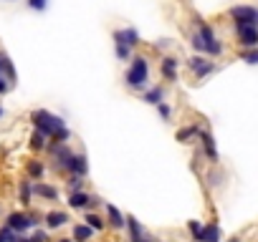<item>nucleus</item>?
<instances>
[{
  "instance_id": "bb28decb",
  "label": "nucleus",
  "mask_w": 258,
  "mask_h": 242,
  "mask_svg": "<svg viewBox=\"0 0 258 242\" xmlns=\"http://www.w3.org/2000/svg\"><path fill=\"white\" fill-rule=\"evenodd\" d=\"M26 6H28V11H33V13H43V11L48 8V0H26Z\"/></svg>"
},
{
  "instance_id": "58836bf2",
  "label": "nucleus",
  "mask_w": 258,
  "mask_h": 242,
  "mask_svg": "<svg viewBox=\"0 0 258 242\" xmlns=\"http://www.w3.org/2000/svg\"><path fill=\"white\" fill-rule=\"evenodd\" d=\"M8 3H13V0H8Z\"/></svg>"
},
{
  "instance_id": "6e6552de",
  "label": "nucleus",
  "mask_w": 258,
  "mask_h": 242,
  "mask_svg": "<svg viewBox=\"0 0 258 242\" xmlns=\"http://www.w3.org/2000/svg\"><path fill=\"white\" fill-rule=\"evenodd\" d=\"M187 68L192 71V76L198 78V81H203V78H208L210 73H215V63L213 61H208L205 56H192L190 61H187Z\"/></svg>"
},
{
  "instance_id": "473e14b6",
  "label": "nucleus",
  "mask_w": 258,
  "mask_h": 242,
  "mask_svg": "<svg viewBox=\"0 0 258 242\" xmlns=\"http://www.w3.org/2000/svg\"><path fill=\"white\" fill-rule=\"evenodd\" d=\"M36 239H41V242H51L48 239V232H43V229H36V234H33Z\"/></svg>"
},
{
  "instance_id": "5701e85b",
  "label": "nucleus",
  "mask_w": 258,
  "mask_h": 242,
  "mask_svg": "<svg viewBox=\"0 0 258 242\" xmlns=\"http://www.w3.org/2000/svg\"><path fill=\"white\" fill-rule=\"evenodd\" d=\"M119 36H121V41H124L129 48H137V46H140V33H137V28H121Z\"/></svg>"
},
{
  "instance_id": "1a4fd4ad",
  "label": "nucleus",
  "mask_w": 258,
  "mask_h": 242,
  "mask_svg": "<svg viewBox=\"0 0 258 242\" xmlns=\"http://www.w3.org/2000/svg\"><path fill=\"white\" fill-rule=\"evenodd\" d=\"M104 209H106V227H114V229L126 227V214H121L119 207H114L111 202H104Z\"/></svg>"
},
{
  "instance_id": "7c9ffc66",
  "label": "nucleus",
  "mask_w": 258,
  "mask_h": 242,
  "mask_svg": "<svg viewBox=\"0 0 258 242\" xmlns=\"http://www.w3.org/2000/svg\"><path fill=\"white\" fill-rule=\"evenodd\" d=\"M157 113H160V118H162V121H170V116H172V108H170V103H167V101H162V103L157 106Z\"/></svg>"
},
{
  "instance_id": "2f4dec72",
  "label": "nucleus",
  "mask_w": 258,
  "mask_h": 242,
  "mask_svg": "<svg viewBox=\"0 0 258 242\" xmlns=\"http://www.w3.org/2000/svg\"><path fill=\"white\" fill-rule=\"evenodd\" d=\"M11 88H13V81H8L6 76H0V96H6Z\"/></svg>"
},
{
  "instance_id": "7ed1b4c3",
  "label": "nucleus",
  "mask_w": 258,
  "mask_h": 242,
  "mask_svg": "<svg viewBox=\"0 0 258 242\" xmlns=\"http://www.w3.org/2000/svg\"><path fill=\"white\" fill-rule=\"evenodd\" d=\"M195 26H198V38H200V43H203V56H220L223 53V43H220V38L215 36V31H213V26L210 23H205L203 18H195Z\"/></svg>"
},
{
  "instance_id": "6ab92c4d",
  "label": "nucleus",
  "mask_w": 258,
  "mask_h": 242,
  "mask_svg": "<svg viewBox=\"0 0 258 242\" xmlns=\"http://www.w3.org/2000/svg\"><path fill=\"white\" fill-rule=\"evenodd\" d=\"M220 224L218 222H208L203 224V234H200V242H220Z\"/></svg>"
},
{
  "instance_id": "c9c22d12",
  "label": "nucleus",
  "mask_w": 258,
  "mask_h": 242,
  "mask_svg": "<svg viewBox=\"0 0 258 242\" xmlns=\"http://www.w3.org/2000/svg\"><path fill=\"white\" fill-rule=\"evenodd\" d=\"M3 116H6V108H3V106H0V118H3Z\"/></svg>"
},
{
  "instance_id": "f03ea898",
  "label": "nucleus",
  "mask_w": 258,
  "mask_h": 242,
  "mask_svg": "<svg viewBox=\"0 0 258 242\" xmlns=\"http://www.w3.org/2000/svg\"><path fill=\"white\" fill-rule=\"evenodd\" d=\"M124 86L129 91H140L145 93L150 86V61L145 56H132V63H129L126 73H124Z\"/></svg>"
},
{
  "instance_id": "a878e982",
  "label": "nucleus",
  "mask_w": 258,
  "mask_h": 242,
  "mask_svg": "<svg viewBox=\"0 0 258 242\" xmlns=\"http://www.w3.org/2000/svg\"><path fill=\"white\" fill-rule=\"evenodd\" d=\"M187 229H190L192 239H195V242H200V234H203V222H200V219H190V222H187Z\"/></svg>"
},
{
  "instance_id": "cd10ccee",
  "label": "nucleus",
  "mask_w": 258,
  "mask_h": 242,
  "mask_svg": "<svg viewBox=\"0 0 258 242\" xmlns=\"http://www.w3.org/2000/svg\"><path fill=\"white\" fill-rule=\"evenodd\" d=\"M16 239H18V234H16L8 224L0 227V242H16Z\"/></svg>"
},
{
  "instance_id": "b1692460",
  "label": "nucleus",
  "mask_w": 258,
  "mask_h": 242,
  "mask_svg": "<svg viewBox=\"0 0 258 242\" xmlns=\"http://www.w3.org/2000/svg\"><path fill=\"white\" fill-rule=\"evenodd\" d=\"M195 137H200V127H198V124H190V127H185V129L177 132V142H182V144H187V142L195 139Z\"/></svg>"
},
{
  "instance_id": "0eeeda50",
  "label": "nucleus",
  "mask_w": 258,
  "mask_h": 242,
  "mask_svg": "<svg viewBox=\"0 0 258 242\" xmlns=\"http://www.w3.org/2000/svg\"><path fill=\"white\" fill-rule=\"evenodd\" d=\"M228 16L233 18V23L258 26V8H255V6H233V8L228 11Z\"/></svg>"
},
{
  "instance_id": "4be33fe9",
  "label": "nucleus",
  "mask_w": 258,
  "mask_h": 242,
  "mask_svg": "<svg viewBox=\"0 0 258 242\" xmlns=\"http://www.w3.org/2000/svg\"><path fill=\"white\" fill-rule=\"evenodd\" d=\"M18 197H21V204L23 207H31V197H33V182L26 177L21 184H18Z\"/></svg>"
},
{
  "instance_id": "c756f323",
  "label": "nucleus",
  "mask_w": 258,
  "mask_h": 242,
  "mask_svg": "<svg viewBox=\"0 0 258 242\" xmlns=\"http://www.w3.org/2000/svg\"><path fill=\"white\" fill-rule=\"evenodd\" d=\"M66 187H69V192H84V179L81 177H71L66 182Z\"/></svg>"
},
{
  "instance_id": "ddd939ff",
  "label": "nucleus",
  "mask_w": 258,
  "mask_h": 242,
  "mask_svg": "<svg viewBox=\"0 0 258 242\" xmlns=\"http://www.w3.org/2000/svg\"><path fill=\"white\" fill-rule=\"evenodd\" d=\"M126 229H129V242H150V239L145 237L142 222H137V217L126 214Z\"/></svg>"
},
{
  "instance_id": "412c9836",
  "label": "nucleus",
  "mask_w": 258,
  "mask_h": 242,
  "mask_svg": "<svg viewBox=\"0 0 258 242\" xmlns=\"http://www.w3.org/2000/svg\"><path fill=\"white\" fill-rule=\"evenodd\" d=\"M84 222L94 229V232H104L106 229V217L96 214V212H84Z\"/></svg>"
},
{
  "instance_id": "2eb2a0df",
  "label": "nucleus",
  "mask_w": 258,
  "mask_h": 242,
  "mask_svg": "<svg viewBox=\"0 0 258 242\" xmlns=\"http://www.w3.org/2000/svg\"><path fill=\"white\" fill-rule=\"evenodd\" d=\"M111 38H114V53H116V58H119V61H132V51H135V48H129V46L121 41L119 28L111 33Z\"/></svg>"
},
{
  "instance_id": "423d86ee",
  "label": "nucleus",
  "mask_w": 258,
  "mask_h": 242,
  "mask_svg": "<svg viewBox=\"0 0 258 242\" xmlns=\"http://www.w3.org/2000/svg\"><path fill=\"white\" fill-rule=\"evenodd\" d=\"M48 149H51V157H53V167L58 172H69V164H71V159H74L76 152L69 144H51Z\"/></svg>"
},
{
  "instance_id": "c85d7f7f",
  "label": "nucleus",
  "mask_w": 258,
  "mask_h": 242,
  "mask_svg": "<svg viewBox=\"0 0 258 242\" xmlns=\"http://www.w3.org/2000/svg\"><path fill=\"white\" fill-rule=\"evenodd\" d=\"M240 58L250 66H258V48H250V51H240Z\"/></svg>"
},
{
  "instance_id": "72a5a7b5",
  "label": "nucleus",
  "mask_w": 258,
  "mask_h": 242,
  "mask_svg": "<svg viewBox=\"0 0 258 242\" xmlns=\"http://www.w3.org/2000/svg\"><path fill=\"white\" fill-rule=\"evenodd\" d=\"M16 242H41V239H36V237H26V234H18Z\"/></svg>"
},
{
  "instance_id": "e433bc0d",
  "label": "nucleus",
  "mask_w": 258,
  "mask_h": 242,
  "mask_svg": "<svg viewBox=\"0 0 258 242\" xmlns=\"http://www.w3.org/2000/svg\"><path fill=\"white\" fill-rule=\"evenodd\" d=\"M58 242H74V239H71V237H69V239H58Z\"/></svg>"
},
{
  "instance_id": "aec40b11",
  "label": "nucleus",
  "mask_w": 258,
  "mask_h": 242,
  "mask_svg": "<svg viewBox=\"0 0 258 242\" xmlns=\"http://www.w3.org/2000/svg\"><path fill=\"white\" fill-rule=\"evenodd\" d=\"M142 101H145V103H152V106H160V103L165 101V88H162V86L147 88V91L142 93Z\"/></svg>"
},
{
  "instance_id": "f3484780",
  "label": "nucleus",
  "mask_w": 258,
  "mask_h": 242,
  "mask_svg": "<svg viewBox=\"0 0 258 242\" xmlns=\"http://www.w3.org/2000/svg\"><path fill=\"white\" fill-rule=\"evenodd\" d=\"M26 174H28V179H31V182H41V179H43V174H46V164H43V162H38V159H31V162L26 164Z\"/></svg>"
},
{
  "instance_id": "393cba45",
  "label": "nucleus",
  "mask_w": 258,
  "mask_h": 242,
  "mask_svg": "<svg viewBox=\"0 0 258 242\" xmlns=\"http://www.w3.org/2000/svg\"><path fill=\"white\" fill-rule=\"evenodd\" d=\"M46 147H48V139H46L41 132L33 129V134H31V149H33V152H43Z\"/></svg>"
},
{
  "instance_id": "f704fd0d",
  "label": "nucleus",
  "mask_w": 258,
  "mask_h": 242,
  "mask_svg": "<svg viewBox=\"0 0 258 242\" xmlns=\"http://www.w3.org/2000/svg\"><path fill=\"white\" fill-rule=\"evenodd\" d=\"M167 46H170V41H157V43H155V48H160V51L167 48Z\"/></svg>"
},
{
  "instance_id": "39448f33",
  "label": "nucleus",
  "mask_w": 258,
  "mask_h": 242,
  "mask_svg": "<svg viewBox=\"0 0 258 242\" xmlns=\"http://www.w3.org/2000/svg\"><path fill=\"white\" fill-rule=\"evenodd\" d=\"M233 31H235L238 46H240L243 51L258 48V26H248V23H233Z\"/></svg>"
},
{
  "instance_id": "a211bd4d",
  "label": "nucleus",
  "mask_w": 258,
  "mask_h": 242,
  "mask_svg": "<svg viewBox=\"0 0 258 242\" xmlns=\"http://www.w3.org/2000/svg\"><path fill=\"white\" fill-rule=\"evenodd\" d=\"M71 239H74V242H91V239H94V229H91L86 222H79V224L74 227V232H71Z\"/></svg>"
},
{
  "instance_id": "dca6fc26",
  "label": "nucleus",
  "mask_w": 258,
  "mask_h": 242,
  "mask_svg": "<svg viewBox=\"0 0 258 242\" xmlns=\"http://www.w3.org/2000/svg\"><path fill=\"white\" fill-rule=\"evenodd\" d=\"M33 194H38L41 199H48V202H56L58 199V189L46 184V182H33Z\"/></svg>"
},
{
  "instance_id": "20e7f679",
  "label": "nucleus",
  "mask_w": 258,
  "mask_h": 242,
  "mask_svg": "<svg viewBox=\"0 0 258 242\" xmlns=\"http://www.w3.org/2000/svg\"><path fill=\"white\" fill-rule=\"evenodd\" d=\"M41 219H43V214H33V212H26V209H23V212L16 209V212H11V214L6 217V224H8L16 234H26L28 229L38 227Z\"/></svg>"
},
{
  "instance_id": "f257e3e1",
  "label": "nucleus",
  "mask_w": 258,
  "mask_h": 242,
  "mask_svg": "<svg viewBox=\"0 0 258 242\" xmlns=\"http://www.w3.org/2000/svg\"><path fill=\"white\" fill-rule=\"evenodd\" d=\"M31 121H33V129L41 132L46 139H53V144H66L71 139V132L66 127V121L46 108H36L31 111Z\"/></svg>"
},
{
  "instance_id": "4c0bfd02",
  "label": "nucleus",
  "mask_w": 258,
  "mask_h": 242,
  "mask_svg": "<svg viewBox=\"0 0 258 242\" xmlns=\"http://www.w3.org/2000/svg\"><path fill=\"white\" fill-rule=\"evenodd\" d=\"M150 242H157V239H150Z\"/></svg>"
},
{
  "instance_id": "4468645a",
  "label": "nucleus",
  "mask_w": 258,
  "mask_h": 242,
  "mask_svg": "<svg viewBox=\"0 0 258 242\" xmlns=\"http://www.w3.org/2000/svg\"><path fill=\"white\" fill-rule=\"evenodd\" d=\"M69 174H71V177H81V179H86V174H89L86 154H74V159H71V164H69Z\"/></svg>"
},
{
  "instance_id": "f8f14e48",
  "label": "nucleus",
  "mask_w": 258,
  "mask_h": 242,
  "mask_svg": "<svg viewBox=\"0 0 258 242\" xmlns=\"http://www.w3.org/2000/svg\"><path fill=\"white\" fill-rule=\"evenodd\" d=\"M43 222H46V227H48V229H58V227L69 224V222H71V217H69V212L53 209V212H46V214H43Z\"/></svg>"
},
{
  "instance_id": "9d476101",
  "label": "nucleus",
  "mask_w": 258,
  "mask_h": 242,
  "mask_svg": "<svg viewBox=\"0 0 258 242\" xmlns=\"http://www.w3.org/2000/svg\"><path fill=\"white\" fill-rule=\"evenodd\" d=\"M177 66H180V61H177L175 56H162V61H160V73H162V78L170 81V83H175V81H177Z\"/></svg>"
},
{
  "instance_id": "9b49d317",
  "label": "nucleus",
  "mask_w": 258,
  "mask_h": 242,
  "mask_svg": "<svg viewBox=\"0 0 258 242\" xmlns=\"http://www.w3.org/2000/svg\"><path fill=\"white\" fill-rule=\"evenodd\" d=\"M198 142H200V147H203L205 157H208V159L215 164V162H218V149H215V139H213V134L200 129V137H198Z\"/></svg>"
}]
</instances>
